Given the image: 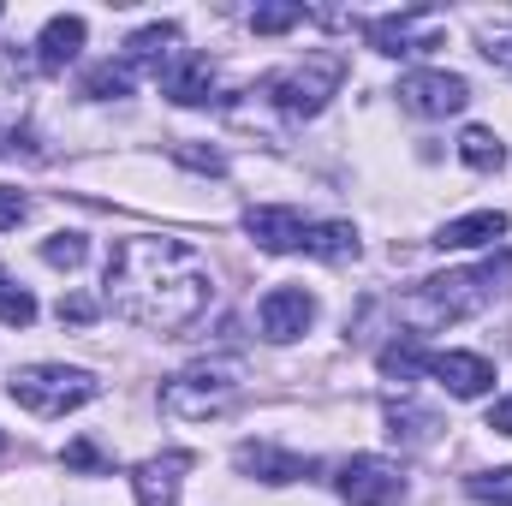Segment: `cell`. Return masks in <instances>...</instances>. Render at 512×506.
Here are the masks:
<instances>
[{
    "label": "cell",
    "mask_w": 512,
    "mask_h": 506,
    "mask_svg": "<svg viewBox=\"0 0 512 506\" xmlns=\"http://www.w3.org/2000/svg\"><path fill=\"white\" fill-rule=\"evenodd\" d=\"M489 429H495V435H512V393L495 405V411H489Z\"/></svg>",
    "instance_id": "cell-30"
},
{
    "label": "cell",
    "mask_w": 512,
    "mask_h": 506,
    "mask_svg": "<svg viewBox=\"0 0 512 506\" xmlns=\"http://www.w3.org/2000/svg\"><path fill=\"white\" fill-rule=\"evenodd\" d=\"M161 90H167L179 108H203V102L215 96V72H209V60H203V54H179V60H167Z\"/></svg>",
    "instance_id": "cell-13"
},
{
    "label": "cell",
    "mask_w": 512,
    "mask_h": 506,
    "mask_svg": "<svg viewBox=\"0 0 512 506\" xmlns=\"http://www.w3.org/2000/svg\"><path fill=\"white\" fill-rule=\"evenodd\" d=\"M0 447H6V435H0Z\"/></svg>",
    "instance_id": "cell-31"
},
{
    "label": "cell",
    "mask_w": 512,
    "mask_h": 506,
    "mask_svg": "<svg viewBox=\"0 0 512 506\" xmlns=\"http://www.w3.org/2000/svg\"><path fill=\"white\" fill-rule=\"evenodd\" d=\"M84 18L78 12H60V18H48L42 24V42H36V54H42V66L48 72H60V66H72L78 60V48H84Z\"/></svg>",
    "instance_id": "cell-16"
},
{
    "label": "cell",
    "mask_w": 512,
    "mask_h": 506,
    "mask_svg": "<svg viewBox=\"0 0 512 506\" xmlns=\"http://www.w3.org/2000/svg\"><path fill=\"white\" fill-rule=\"evenodd\" d=\"M6 393L30 417H66V411L90 405L102 393V381L90 376V370H72V364H24V370L6 376Z\"/></svg>",
    "instance_id": "cell-4"
},
{
    "label": "cell",
    "mask_w": 512,
    "mask_h": 506,
    "mask_svg": "<svg viewBox=\"0 0 512 506\" xmlns=\"http://www.w3.org/2000/svg\"><path fill=\"white\" fill-rule=\"evenodd\" d=\"M459 155H465V167H477V173H495L501 161H507V149H501V137L489 126H471L459 137Z\"/></svg>",
    "instance_id": "cell-21"
},
{
    "label": "cell",
    "mask_w": 512,
    "mask_h": 506,
    "mask_svg": "<svg viewBox=\"0 0 512 506\" xmlns=\"http://www.w3.org/2000/svg\"><path fill=\"white\" fill-rule=\"evenodd\" d=\"M84 256H90V239H84V233H54V239L42 245V262H48V268H78Z\"/></svg>",
    "instance_id": "cell-25"
},
{
    "label": "cell",
    "mask_w": 512,
    "mask_h": 506,
    "mask_svg": "<svg viewBox=\"0 0 512 506\" xmlns=\"http://www.w3.org/2000/svg\"><path fill=\"white\" fill-rule=\"evenodd\" d=\"M209 298H215V280L185 239L131 233L108 256V304L114 316H126L137 328L179 334L209 310Z\"/></svg>",
    "instance_id": "cell-1"
},
{
    "label": "cell",
    "mask_w": 512,
    "mask_h": 506,
    "mask_svg": "<svg viewBox=\"0 0 512 506\" xmlns=\"http://www.w3.org/2000/svg\"><path fill=\"white\" fill-rule=\"evenodd\" d=\"M191 471V453H167V459H143L131 471V489H137V506H173L179 483Z\"/></svg>",
    "instance_id": "cell-12"
},
{
    "label": "cell",
    "mask_w": 512,
    "mask_h": 506,
    "mask_svg": "<svg viewBox=\"0 0 512 506\" xmlns=\"http://www.w3.org/2000/svg\"><path fill=\"white\" fill-rule=\"evenodd\" d=\"M173 42H179V24H143V30H131L126 66H155V72H167Z\"/></svg>",
    "instance_id": "cell-18"
},
{
    "label": "cell",
    "mask_w": 512,
    "mask_h": 506,
    "mask_svg": "<svg viewBox=\"0 0 512 506\" xmlns=\"http://www.w3.org/2000/svg\"><path fill=\"white\" fill-rule=\"evenodd\" d=\"M501 280H512V256L489 262V268L435 274V280H423V286H411V292L399 298V322H405L411 334H435V328H447V322H465V316H477V310L495 298ZM501 292H507V286H501Z\"/></svg>",
    "instance_id": "cell-2"
},
{
    "label": "cell",
    "mask_w": 512,
    "mask_h": 506,
    "mask_svg": "<svg viewBox=\"0 0 512 506\" xmlns=\"http://www.w3.org/2000/svg\"><path fill=\"white\" fill-rule=\"evenodd\" d=\"M304 251L322 256V262H352L358 256V227L352 221H316V227H304Z\"/></svg>",
    "instance_id": "cell-19"
},
{
    "label": "cell",
    "mask_w": 512,
    "mask_h": 506,
    "mask_svg": "<svg viewBox=\"0 0 512 506\" xmlns=\"http://www.w3.org/2000/svg\"><path fill=\"white\" fill-rule=\"evenodd\" d=\"M24 215H30V197H24V191H12V185H0V233L24 227Z\"/></svg>",
    "instance_id": "cell-27"
},
{
    "label": "cell",
    "mask_w": 512,
    "mask_h": 506,
    "mask_svg": "<svg viewBox=\"0 0 512 506\" xmlns=\"http://www.w3.org/2000/svg\"><path fill=\"white\" fill-rule=\"evenodd\" d=\"M66 465H72V471H102V453H96L90 441H72V447H66Z\"/></svg>",
    "instance_id": "cell-28"
},
{
    "label": "cell",
    "mask_w": 512,
    "mask_h": 506,
    "mask_svg": "<svg viewBox=\"0 0 512 506\" xmlns=\"http://www.w3.org/2000/svg\"><path fill=\"white\" fill-rule=\"evenodd\" d=\"M387 435H393L399 447H429V441L441 435V417H435L429 405L399 399V405H387Z\"/></svg>",
    "instance_id": "cell-17"
},
{
    "label": "cell",
    "mask_w": 512,
    "mask_h": 506,
    "mask_svg": "<svg viewBox=\"0 0 512 506\" xmlns=\"http://www.w3.org/2000/svg\"><path fill=\"white\" fill-rule=\"evenodd\" d=\"M465 489H471V501H483V506H512V465L465 477Z\"/></svg>",
    "instance_id": "cell-23"
},
{
    "label": "cell",
    "mask_w": 512,
    "mask_h": 506,
    "mask_svg": "<svg viewBox=\"0 0 512 506\" xmlns=\"http://www.w3.org/2000/svg\"><path fill=\"white\" fill-rule=\"evenodd\" d=\"M292 24H304V6H298V0H274V6H256L251 12L256 36H280V30H292Z\"/></svg>",
    "instance_id": "cell-24"
},
{
    "label": "cell",
    "mask_w": 512,
    "mask_h": 506,
    "mask_svg": "<svg viewBox=\"0 0 512 506\" xmlns=\"http://www.w3.org/2000/svg\"><path fill=\"white\" fill-rule=\"evenodd\" d=\"M364 36H370V48L376 54H429V48H441V30H435V18L429 12H393V18H370L364 24Z\"/></svg>",
    "instance_id": "cell-8"
},
{
    "label": "cell",
    "mask_w": 512,
    "mask_h": 506,
    "mask_svg": "<svg viewBox=\"0 0 512 506\" xmlns=\"http://www.w3.org/2000/svg\"><path fill=\"white\" fill-rule=\"evenodd\" d=\"M507 215L501 209H477V215H459V221H447L441 233H435V245L441 251H477V245H495V239H507Z\"/></svg>",
    "instance_id": "cell-15"
},
{
    "label": "cell",
    "mask_w": 512,
    "mask_h": 506,
    "mask_svg": "<svg viewBox=\"0 0 512 506\" xmlns=\"http://www.w3.org/2000/svg\"><path fill=\"white\" fill-rule=\"evenodd\" d=\"M90 316H96V298H78V292L60 298V322H90Z\"/></svg>",
    "instance_id": "cell-29"
},
{
    "label": "cell",
    "mask_w": 512,
    "mask_h": 506,
    "mask_svg": "<svg viewBox=\"0 0 512 506\" xmlns=\"http://www.w3.org/2000/svg\"><path fill=\"white\" fill-rule=\"evenodd\" d=\"M84 96H90V102H120V96H131V66L126 60L90 66V72H84Z\"/></svg>",
    "instance_id": "cell-20"
},
{
    "label": "cell",
    "mask_w": 512,
    "mask_h": 506,
    "mask_svg": "<svg viewBox=\"0 0 512 506\" xmlns=\"http://www.w3.org/2000/svg\"><path fill=\"white\" fill-rule=\"evenodd\" d=\"M393 96H399V108L417 114V120H447V114H459V108L471 102V84H465L459 72H405Z\"/></svg>",
    "instance_id": "cell-7"
},
{
    "label": "cell",
    "mask_w": 512,
    "mask_h": 506,
    "mask_svg": "<svg viewBox=\"0 0 512 506\" xmlns=\"http://www.w3.org/2000/svg\"><path fill=\"white\" fill-rule=\"evenodd\" d=\"M233 459H239L245 477H262V483H298V477H310V459L280 453V447H268V441H245Z\"/></svg>",
    "instance_id": "cell-14"
},
{
    "label": "cell",
    "mask_w": 512,
    "mask_h": 506,
    "mask_svg": "<svg viewBox=\"0 0 512 506\" xmlns=\"http://www.w3.org/2000/svg\"><path fill=\"white\" fill-rule=\"evenodd\" d=\"M256 322H262V334H268L274 346H286V340L310 334V322H316V298H310L304 286H274V292L262 298Z\"/></svg>",
    "instance_id": "cell-10"
},
{
    "label": "cell",
    "mask_w": 512,
    "mask_h": 506,
    "mask_svg": "<svg viewBox=\"0 0 512 506\" xmlns=\"http://www.w3.org/2000/svg\"><path fill=\"white\" fill-rule=\"evenodd\" d=\"M304 227H310V221H304L298 209H286V203H256V209H245V233L274 256L304 251Z\"/></svg>",
    "instance_id": "cell-11"
},
{
    "label": "cell",
    "mask_w": 512,
    "mask_h": 506,
    "mask_svg": "<svg viewBox=\"0 0 512 506\" xmlns=\"http://www.w3.org/2000/svg\"><path fill=\"white\" fill-rule=\"evenodd\" d=\"M423 376H435L453 399H483L495 387V364L483 352H423Z\"/></svg>",
    "instance_id": "cell-9"
},
{
    "label": "cell",
    "mask_w": 512,
    "mask_h": 506,
    "mask_svg": "<svg viewBox=\"0 0 512 506\" xmlns=\"http://www.w3.org/2000/svg\"><path fill=\"white\" fill-rule=\"evenodd\" d=\"M0 322H6V328H30V322H36V298H30L12 274H0Z\"/></svg>",
    "instance_id": "cell-22"
},
{
    "label": "cell",
    "mask_w": 512,
    "mask_h": 506,
    "mask_svg": "<svg viewBox=\"0 0 512 506\" xmlns=\"http://www.w3.org/2000/svg\"><path fill=\"white\" fill-rule=\"evenodd\" d=\"M382 376H393V381L423 376V352H417V346H387L382 352Z\"/></svg>",
    "instance_id": "cell-26"
},
{
    "label": "cell",
    "mask_w": 512,
    "mask_h": 506,
    "mask_svg": "<svg viewBox=\"0 0 512 506\" xmlns=\"http://www.w3.org/2000/svg\"><path fill=\"white\" fill-rule=\"evenodd\" d=\"M340 84H346V60H340V54H304V60H292L286 72L268 78V96H274L280 114L316 120V114L328 108V96H340Z\"/></svg>",
    "instance_id": "cell-5"
},
{
    "label": "cell",
    "mask_w": 512,
    "mask_h": 506,
    "mask_svg": "<svg viewBox=\"0 0 512 506\" xmlns=\"http://www.w3.org/2000/svg\"><path fill=\"white\" fill-rule=\"evenodd\" d=\"M239 393H245V364L239 358H203V364L161 381V411L179 417V423H203V417L233 411Z\"/></svg>",
    "instance_id": "cell-3"
},
{
    "label": "cell",
    "mask_w": 512,
    "mask_h": 506,
    "mask_svg": "<svg viewBox=\"0 0 512 506\" xmlns=\"http://www.w3.org/2000/svg\"><path fill=\"white\" fill-rule=\"evenodd\" d=\"M334 489H340V501L346 506H393L405 501V471L382 459V453H358V459H346L340 465V477H334Z\"/></svg>",
    "instance_id": "cell-6"
}]
</instances>
